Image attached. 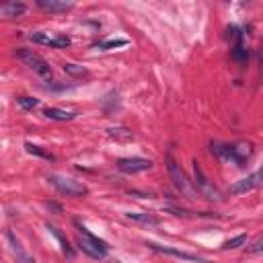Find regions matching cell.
<instances>
[{"instance_id": "4", "label": "cell", "mask_w": 263, "mask_h": 263, "mask_svg": "<svg viewBox=\"0 0 263 263\" xmlns=\"http://www.w3.org/2000/svg\"><path fill=\"white\" fill-rule=\"evenodd\" d=\"M166 171H168V177H171V181H173V185H175V189L177 191H181V193H185V195H191V187H189V181H187V177H185V173H183V168H181V164L177 162V158H175V150L173 148H168V152H166Z\"/></svg>"}, {"instance_id": "23", "label": "cell", "mask_w": 263, "mask_h": 263, "mask_svg": "<svg viewBox=\"0 0 263 263\" xmlns=\"http://www.w3.org/2000/svg\"><path fill=\"white\" fill-rule=\"evenodd\" d=\"M245 240H247V234H238V236H234V238L226 240V242L222 245V249H236V247L245 245Z\"/></svg>"}, {"instance_id": "15", "label": "cell", "mask_w": 263, "mask_h": 263, "mask_svg": "<svg viewBox=\"0 0 263 263\" xmlns=\"http://www.w3.org/2000/svg\"><path fill=\"white\" fill-rule=\"evenodd\" d=\"M45 228H47V230H49V232H51V234L58 238V242H60V247H62V253H64L68 259H74V249L70 247L68 238H66V236L60 232V228H58V226H53V224H45Z\"/></svg>"}, {"instance_id": "3", "label": "cell", "mask_w": 263, "mask_h": 263, "mask_svg": "<svg viewBox=\"0 0 263 263\" xmlns=\"http://www.w3.org/2000/svg\"><path fill=\"white\" fill-rule=\"evenodd\" d=\"M14 55L29 68V70H33L35 74H39L41 78H45V80H49L51 78V68H49V64L39 55V53H35L33 49H25V47H18L16 51H14Z\"/></svg>"}, {"instance_id": "7", "label": "cell", "mask_w": 263, "mask_h": 263, "mask_svg": "<svg viewBox=\"0 0 263 263\" xmlns=\"http://www.w3.org/2000/svg\"><path fill=\"white\" fill-rule=\"evenodd\" d=\"M261 185H263V168H259V171L251 173L249 177L236 181V183L230 187V193H232V195H240V193L253 191V189H257V187H261Z\"/></svg>"}, {"instance_id": "9", "label": "cell", "mask_w": 263, "mask_h": 263, "mask_svg": "<svg viewBox=\"0 0 263 263\" xmlns=\"http://www.w3.org/2000/svg\"><path fill=\"white\" fill-rule=\"evenodd\" d=\"M146 247H150L152 251L156 253H164V255H173L177 259H183V261H193V263H208L203 257L195 255V253H187V251H181V249H175V247H166V245H156V242H146Z\"/></svg>"}, {"instance_id": "8", "label": "cell", "mask_w": 263, "mask_h": 263, "mask_svg": "<svg viewBox=\"0 0 263 263\" xmlns=\"http://www.w3.org/2000/svg\"><path fill=\"white\" fill-rule=\"evenodd\" d=\"M193 175H195V187H197V191L201 195H205L208 199H220V191L214 185H210V181L205 179V175H203V171H201L197 160L193 162Z\"/></svg>"}, {"instance_id": "11", "label": "cell", "mask_w": 263, "mask_h": 263, "mask_svg": "<svg viewBox=\"0 0 263 263\" xmlns=\"http://www.w3.org/2000/svg\"><path fill=\"white\" fill-rule=\"evenodd\" d=\"M6 238H8V242H10V249H12V253L16 255V259H18V263H37L25 249H23V245L18 242V238L10 232V230H6Z\"/></svg>"}, {"instance_id": "5", "label": "cell", "mask_w": 263, "mask_h": 263, "mask_svg": "<svg viewBox=\"0 0 263 263\" xmlns=\"http://www.w3.org/2000/svg\"><path fill=\"white\" fill-rule=\"evenodd\" d=\"M47 181L58 193H62L66 197H80V195H86V191H88L82 183L72 181V179H64V177H58V175H49Z\"/></svg>"}, {"instance_id": "18", "label": "cell", "mask_w": 263, "mask_h": 263, "mask_svg": "<svg viewBox=\"0 0 263 263\" xmlns=\"http://www.w3.org/2000/svg\"><path fill=\"white\" fill-rule=\"evenodd\" d=\"M247 58H249V51L245 49V43H242V41L234 43V45H232V60H236V62L245 64V62H247Z\"/></svg>"}, {"instance_id": "12", "label": "cell", "mask_w": 263, "mask_h": 263, "mask_svg": "<svg viewBox=\"0 0 263 263\" xmlns=\"http://www.w3.org/2000/svg\"><path fill=\"white\" fill-rule=\"evenodd\" d=\"M37 6L45 12H68L74 8L72 2H60V0H37Z\"/></svg>"}, {"instance_id": "17", "label": "cell", "mask_w": 263, "mask_h": 263, "mask_svg": "<svg viewBox=\"0 0 263 263\" xmlns=\"http://www.w3.org/2000/svg\"><path fill=\"white\" fill-rule=\"evenodd\" d=\"M62 68H64L66 74H70V76H74V78H86V76H88V70L82 68V66H78V64H64Z\"/></svg>"}, {"instance_id": "22", "label": "cell", "mask_w": 263, "mask_h": 263, "mask_svg": "<svg viewBox=\"0 0 263 263\" xmlns=\"http://www.w3.org/2000/svg\"><path fill=\"white\" fill-rule=\"evenodd\" d=\"M16 103L25 109V111H33V109H37L39 107V99H33V97H25V95H21V97H16Z\"/></svg>"}, {"instance_id": "10", "label": "cell", "mask_w": 263, "mask_h": 263, "mask_svg": "<svg viewBox=\"0 0 263 263\" xmlns=\"http://www.w3.org/2000/svg\"><path fill=\"white\" fill-rule=\"evenodd\" d=\"M29 39L41 45H49V47H70L72 43L68 35H58V33H31Z\"/></svg>"}, {"instance_id": "16", "label": "cell", "mask_w": 263, "mask_h": 263, "mask_svg": "<svg viewBox=\"0 0 263 263\" xmlns=\"http://www.w3.org/2000/svg\"><path fill=\"white\" fill-rule=\"evenodd\" d=\"M43 115H45L47 119H55V121H72V119L76 117V113L64 111V109H58V107H47V109L43 111Z\"/></svg>"}, {"instance_id": "19", "label": "cell", "mask_w": 263, "mask_h": 263, "mask_svg": "<svg viewBox=\"0 0 263 263\" xmlns=\"http://www.w3.org/2000/svg\"><path fill=\"white\" fill-rule=\"evenodd\" d=\"M107 132H109L111 138H115V140H123V142H129V140L134 138V134H132L129 129H125V127H109Z\"/></svg>"}, {"instance_id": "25", "label": "cell", "mask_w": 263, "mask_h": 263, "mask_svg": "<svg viewBox=\"0 0 263 263\" xmlns=\"http://www.w3.org/2000/svg\"><path fill=\"white\" fill-rule=\"evenodd\" d=\"M47 208H51V210H55V212H60V205H58V203H47Z\"/></svg>"}, {"instance_id": "21", "label": "cell", "mask_w": 263, "mask_h": 263, "mask_svg": "<svg viewBox=\"0 0 263 263\" xmlns=\"http://www.w3.org/2000/svg\"><path fill=\"white\" fill-rule=\"evenodd\" d=\"M123 45H127V39H107V41L95 43L92 47H99V49H113V47H123Z\"/></svg>"}, {"instance_id": "6", "label": "cell", "mask_w": 263, "mask_h": 263, "mask_svg": "<svg viewBox=\"0 0 263 263\" xmlns=\"http://www.w3.org/2000/svg\"><path fill=\"white\" fill-rule=\"evenodd\" d=\"M117 168H119L121 173H127V175H136V173H142V171H148V168H152V160H150V158H142V156L119 158V160H117Z\"/></svg>"}, {"instance_id": "14", "label": "cell", "mask_w": 263, "mask_h": 263, "mask_svg": "<svg viewBox=\"0 0 263 263\" xmlns=\"http://www.w3.org/2000/svg\"><path fill=\"white\" fill-rule=\"evenodd\" d=\"M25 10H27V6L23 2H4V4H0V14L4 18H16V16L25 14Z\"/></svg>"}, {"instance_id": "24", "label": "cell", "mask_w": 263, "mask_h": 263, "mask_svg": "<svg viewBox=\"0 0 263 263\" xmlns=\"http://www.w3.org/2000/svg\"><path fill=\"white\" fill-rule=\"evenodd\" d=\"M257 253H263V236L257 238L251 247H247V255H257Z\"/></svg>"}, {"instance_id": "13", "label": "cell", "mask_w": 263, "mask_h": 263, "mask_svg": "<svg viewBox=\"0 0 263 263\" xmlns=\"http://www.w3.org/2000/svg\"><path fill=\"white\" fill-rule=\"evenodd\" d=\"M125 218L136 224H142V226H158V222H160L154 214H148V212H127Z\"/></svg>"}, {"instance_id": "20", "label": "cell", "mask_w": 263, "mask_h": 263, "mask_svg": "<svg viewBox=\"0 0 263 263\" xmlns=\"http://www.w3.org/2000/svg\"><path fill=\"white\" fill-rule=\"evenodd\" d=\"M25 148H27V152H29V154H35V156H39V158H45V160H55V156H53L51 152H45V150H41L39 146L31 144V142H27V144H25Z\"/></svg>"}, {"instance_id": "2", "label": "cell", "mask_w": 263, "mask_h": 263, "mask_svg": "<svg viewBox=\"0 0 263 263\" xmlns=\"http://www.w3.org/2000/svg\"><path fill=\"white\" fill-rule=\"evenodd\" d=\"M74 226H76V234H78V247H80V251L86 253V255L92 257V259H105V255H107V251H109V245H107L103 238L95 236V234H92L86 226H82L78 220L74 222Z\"/></svg>"}, {"instance_id": "1", "label": "cell", "mask_w": 263, "mask_h": 263, "mask_svg": "<svg viewBox=\"0 0 263 263\" xmlns=\"http://www.w3.org/2000/svg\"><path fill=\"white\" fill-rule=\"evenodd\" d=\"M210 146H212V152H216L222 160H228L236 166H245L253 154V144H249V142H234V144L212 142Z\"/></svg>"}]
</instances>
